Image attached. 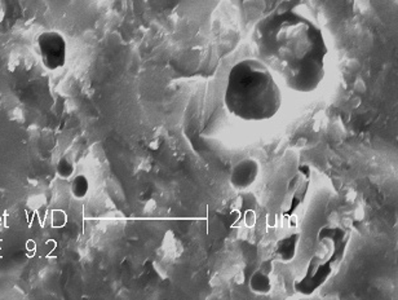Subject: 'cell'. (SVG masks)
<instances>
[{
  "mask_svg": "<svg viewBox=\"0 0 398 300\" xmlns=\"http://www.w3.org/2000/svg\"><path fill=\"white\" fill-rule=\"evenodd\" d=\"M256 59L297 94H312L326 76L329 47L320 25L291 7L260 20L252 31Z\"/></svg>",
  "mask_w": 398,
  "mask_h": 300,
  "instance_id": "6da1fadb",
  "label": "cell"
},
{
  "mask_svg": "<svg viewBox=\"0 0 398 300\" xmlns=\"http://www.w3.org/2000/svg\"><path fill=\"white\" fill-rule=\"evenodd\" d=\"M224 103L226 110L238 120L263 122L281 110L282 92L265 64L259 59H244L228 73Z\"/></svg>",
  "mask_w": 398,
  "mask_h": 300,
  "instance_id": "7a4b0ae2",
  "label": "cell"
},
{
  "mask_svg": "<svg viewBox=\"0 0 398 300\" xmlns=\"http://www.w3.org/2000/svg\"><path fill=\"white\" fill-rule=\"evenodd\" d=\"M351 238L352 229L349 227L339 223H327L320 227L318 231L313 254L329 262L337 271L346 257Z\"/></svg>",
  "mask_w": 398,
  "mask_h": 300,
  "instance_id": "3957f363",
  "label": "cell"
},
{
  "mask_svg": "<svg viewBox=\"0 0 398 300\" xmlns=\"http://www.w3.org/2000/svg\"><path fill=\"white\" fill-rule=\"evenodd\" d=\"M36 51L47 70L54 71L64 68L66 64L68 43L64 35L59 31L50 30L38 35Z\"/></svg>",
  "mask_w": 398,
  "mask_h": 300,
  "instance_id": "277c9868",
  "label": "cell"
},
{
  "mask_svg": "<svg viewBox=\"0 0 398 300\" xmlns=\"http://www.w3.org/2000/svg\"><path fill=\"white\" fill-rule=\"evenodd\" d=\"M311 180H312L311 167L308 164H300L286 188L283 201L281 205V213L283 216L290 217L303 206L309 192Z\"/></svg>",
  "mask_w": 398,
  "mask_h": 300,
  "instance_id": "5b68a950",
  "label": "cell"
},
{
  "mask_svg": "<svg viewBox=\"0 0 398 300\" xmlns=\"http://www.w3.org/2000/svg\"><path fill=\"white\" fill-rule=\"evenodd\" d=\"M337 271L325 259L313 254L303 275L296 278L294 290L300 295H312L329 281Z\"/></svg>",
  "mask_w": 398,
  "mask_h": 300,
  "instance_id": "8992f818",
  "label": "cell"
},
{
  "mask_svg": "<svg viewBox=\"0 0 398 300\" xmlns=\"http://www.w3.org/2000/svg\"><path fill=\"white\" fill-rule=\"evenodd\" d=\"M260 163L255 158H243L235 163L230 171L229 181L235 190L243 192L250 188L258 180Z\"/></svg>",
  "mask_w": 398,
  "mask_h": 300,
  "instance_id": "52a82bcc",
  "label": "cell"
},
{
  "mask_svg": "<svg viewBox=\"0 0 398 300\" xmlns=\"http://www.w3.org/2000/svg\"><path fill=\"white\" fill-rule=\"evenodd\" d=\"M273 272V259L263 262V264L252 273L249 280V287L256 295H268L273 289L270 275Z\"/></svg>",
  "mask_w": 398,
  "mask_h": 300,
  "instance_id": "ba28073f",
  "label": "cell"
},
{
  "mask_svg": "<svg viewBox=\"0 0 398 300\" xmlns=\"http://www.w3.org/2000/svg\"><path fill=\"white\" fill-rule=\"evenodd\" d=\"M299 242H300L299 231L287 233L282 238L277 241L272 259L277 260L279 263H283V264L291 263L296 257Z\"/></svg>",
  "mask_w": 398,
  "mask_h": 300,
  "instance_id": "9c48e42d",
  "label": "cell"
},
{
  "mask_svg": "<svg viewBox=\"0 0 398 300\" xmlns=\"http://www.w3.org/2000/svg\"><path fill=\"white\" fill-rule=\"evenodd\" d=\"M70 189L74 197L79 198V199L84 198L89 190V181L84 175H78L75 176L74 180L71 181Z\"/></svg>",
  "mask_w": 398,
  "mask_h": 300,
  "instance_id": "30bf717a",
  "label": "cell"
},
{
  "mask_svg": "<svg viewBox=\"0 0 398 300\" xmlns=\"http://www.w3.org/2000/svg\"><path fill=\"white\" fill-rule=\"evenodd\" d=\"M57 173L62 179H69L74 173V163L69 158H61L57 163Z\"/></svg>",
  "mask_w": 398,
  "mask_h": 300,
  "instance_id": "8fae6325",
  "label": "cell"
}]
</instances>
